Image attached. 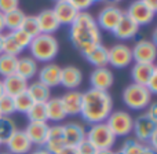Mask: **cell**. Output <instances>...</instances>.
Returning a JSON list of instances; mask_svg holds the SVG:
<instances>
[{
  "instance_id": "cell-1",
  "label": "cell",
  "mask_w": 157,
  "mask_h": 154,
  "mask_svg": "<svg viewBox=\"0 0 157 154\" xmlns=\"http://www.w3.org/2000/svg\"><path fill=\"white\" fill-rule=\"evenodd\" d=\"M102 30L99 29L95 17L88 11L77 14L69 25V40L80 54H84L94 46L102 43Z\"/></svg>"
},
{
  "instance_id": "cell-2",
  "label": "cell",
  "mask_w": 157,
  "mask_h": 154,
  "mask_svg": "<svg viewBox=\"0 0 157 154\" xmlns=\"http://www.w3.org/2000/svg\"><path fill=\"white\" fill-rule=\"evenodd\" d=\"M113 111V98L108 91L90 88L83 92V105L80 116L87 124L103 122Z\"/></svg>"
},
{
  "instance_id": "cell-3",
  "label": "cell",
  "mask_w": 157,
  "mask_h": 154,
  "mask_svg": "<svg viewBox=\"0 0 157 154\" xmlns=\"http://www.w3.org/2000/svg\"><path fill=\"white\" fill-rule=\"evenodd\" d=\"M28 50L30 52V57L37 63H48L59 52V41L54 35L40 33V35L32 37Z\"/></svg>"
},
{
  "instance_id": "cell-4",
  "label": "cell",
  "mask_w": 157,
  "mask_h": 154,
  "mask_svg": "<svg viewBox=\"0 0 157 154\" xmlns=\"http://www.w3.org/2000/svg\"><path fill=\"white\" fill-rule=\"evenodd\" d=\"M121 99L130 110H146L153 102V95L145 85L131 83L123 89Z\"/></svg>"
},
{
  "instance_id": "cell-5",
  "label": "cell",
  "mask_w": 157,
  "mask_h": 154,
  "mask_svg": "<svg viewBox=\"0 0 157 154\" xmlns=\"http://www.w3.org/2000/svg\"><path fill=\"white\" fill-rule=\"evenodd\" d=\"M86 139L91 142L97 150H112L117 138L103 121L90 125L88 130H86Z\"/></svg>"
},
{
  "instance_id": "cell-6",
  "label": "cell",
  "mask_w": 157,
  "mask_h": 154,
  "mask_svg": "<svg viewBox=\"0 0 157 154\" xmlns=\"http://www.w3.org/2000/svg\"><path fill=\"white\" fill-rule=\"evenodd\" d=\"M105 122L116 138H124L132 133L134 117L125 110H113Z\"/></svg>"
},
{
  "instance_id": "cell-7",
  "label": "cell",
  "mask_w": 157,
  "mask_h": 154,
  "mask_svg": "<svg viewBox=\"0 0 157 154\" xmlns=\"http://www.w3.org/2000/svg\"><path fill=\"white\" fill-rule=\"evenodd\" d=\"M123 15H124V11L120 7H117L116 4H106L102 10H99L95 21H97L101 30L112 33Z\"/></svg>"
},
{
  "instance_id": "cell-8",
  "label": "cell",
  "mask_w": 157,
  "mask_h": 154,
  "mask_svg": "<svg viewBox=\"0 0 157 154\" xmlns=\"http://www.w3.org/2000/svg\"><path fill=\"white\" fill-rule=\"evenodd\" d=\"M131 52L135 63H155L157 58V46L153 40L141 39L134 44Z\"/></svg>"
},
{
  "instance_id": "cell-9",
  "label": "cell",
  "mask_w": 157,
  "mask_h": 154,
  "mask_svg": "<svg viewBox=\"0 0 157 154\" xmlns=\"http://www.w3.org/2000/svg\"><path fill=\"white\" fill-rule=\"evenodd\" d=\"M108 61L109 65L116 69H124L131 66V63L134 62L131 47L124 43L113 44L110 48H108Z\"/></svg>"
},
{
  "instance_id": "cell-10",
  "label": "cell",
  "mask_w": 157,
  "mask_h": 154,
  "mask_svg": "<svg viewBox=\"0 0 157 154\" xmlns=\"http://www.w3.org/2000/svg\"><path fill=\"white\" fill-rule=\"evenodd\" d=\"M157 131V121L150 118L146 113L139 114L136 118H134V127H132V133L138 142L144 145H147V141L150 136Z\"/></svg>"
},
{
  "instance_id": "cell-11",
  "label": "cell",
  "mask_w": 157,
  "mask_h": 154,
  "mask_svg": "<svg viewBox=\"0 0 157 154\" xmlns=\"http://www.w3.org/2000/svg\"><path fill=\"white\" fill-rule=\"evenodd\" d=\"M124 14L127 17H130L138 26H145V25L152 24L156 17L155 11L150 10L141 0H134V2H131L130 6L127 7V10L124 11Z\"/></svg>"
},
{
  "instance_id": "cell-12",
  "label": "cell",
  "mask_w": 157,
  "mask_h": 154,
  "mask_svg": "<svg viewBox=\"0 0 157 154\" xmlns=\"http://www.w3.org/2000/svg\"><path fill=\"white\" fill-rule=\"evenodd\" d=\"M90 85L91 88L98 91H109L112 85L114 84V74L108 66L105 68H95L90 73Z\"/></svg>"
},
{
  "instance_id": "cell-13",
  "label": "cell",
  "mask_w": 157,
  "mask_h": 154,
  "mask_svg": "<svg viewBox=\"0 0 157 154\" xmlns=\"http://www.w3.org/2000/svg\"><path fill=\"white\" fill-rule=\"evenodd\" d=\"M66 146L65 143V136H63V128L62 124H54L48 127V132H47V138L44 142L43 147L51 154H57L58 152Z\"/></svg>"
},
{
  "instance_id": "cell-14",
  "label": "cell",
  "mask_w": 157,
  "mask_h": 154,
  "mask_svg": "<svg viewBox=\"0 0 157 154\" xmlns=\"http://www.w3.org/2000/svg\"><path fill=\"white\" fill-rule=\"evenodd\" d=\"M4 145L10 154H29L33 150V145L24 130H17Z\"/></svg>"
},
{
  "instance_id": "cell-15",
  "label": "cell",
  "mask_w": 157,
  "mask_h": 154,
  "mask_svg": "<svg viewBox=\"0 0 157 154\" xmlns=\"http://www.w3.org/2000/svg\"><path fill=\"white\" fill-rule=\"evenodd\" d=\"M61 66L57 63H44L37 72L39 81L46 84L48 88H55V87L61 85Z\"/></svg>"
},
{
  "instance_id": "cell-16",
  "label": "cell",
  "mask_w": 157,
  "mask_h": 154,
  "mask_svg": "<svg viewBox=\"0 0 157 154\" xmlns=\"http://www.w3.org/2000/svg\"><path fill=\"white\" fill-rule=\"evenodd\" d=\"M51 10H52V13H54L55 18L58 19L61 26H62V25L69 26V25L75 21V18H76L78 14V11L68 0H58V2H55L54 7H52Z\"/></svg>"
},
{
  "instance_id": "cell-17",
  "label": "cell",
  "mask_w": 157,
  "mask_h": 154,
  "mask_svg": "<svg viewBox=\"0 0 157 154\" xmlns=\"http://www.w3.org/2000/svg\"><path fill=\"white\" fill-rule=\"evenodd\" d=\"M63 128V136H65L66 146L76 147L78 143L86 139V128L83 124L76 121H69L62 124Z\"/></svg>"
},
{
  "instance_id": "cell-18",
  "label": "cell",
  "mask_w": 157,
  "mask_h": 154,
  "mask_svg": "<svg viewBox=\"0 0 157 154\" xmlns=\"http://www.w3.org/2000/svg\"><path fill=\"white\" fill-rule=\"evenodd\" d=\"M139 28L141 26H138L130 17H127L124 14V15L121 17V19H120V22L117 24V26L113 29L112 35L121 41L131 40V39H134L136 35H138Z\"/></svg>"
},
{
  "instance_id": "cell-19",
  "label": "cell",
  "mask_w": 157,
  "mask_h": 154,
  "mask_svg": "<svg viewBox=\"0 0 157 154\" xmlns=\"http://www.w3.org/2000/svg\"><path fill=\"white\" fill-rule=\"evenodd\" d=\"M83 83V72L73 65L63 66L61 69V85L66 88L68 91L71 89H77Z\"/></svg>"
},
{
  "instance_id": "cell-20",
  "label": "cell",
  "mask_w": 157,
  "mask_h": 154,
  "mask_svg": "<svg viewBox=\"0 0 157 154\" xmlns=\"http://www.w3.org/2000/svg\"><path fill=\"white\" fill-rule=\"evenodd\" d=\"M48 127L50 125L47 122H28L24 132L26 133L28 139L33 146L43 147L47 138V132H48Z\"/></svg>"
},
{
  "instance_id": "cell-21",
  "label": "cell",
  "mask_w": 157,
  "mask_h": 154,
  "mask_svg": "<svg viewBox=\"0 0 157 154\" xmlns=\"http://www.w3.org/2000/svg\"><path fill=\"white\" fill-rule=\"evenodd\" d=\"M59 99L68 116L80 114L81 105H83V92L77 91V89H71V91H66L62 96H59Z\"/></svg>"
},
{
  "instance_id": "cell-22",
  "label": "cell",
  "mask_w": 157,
  "mask_h": 154,
  "mask_svg": "<svg viewBox=\"0 0 157 154\" xmlns=\"http://www.w3.org/2000/svg\"><path fill=\"white\" fill-rule=\"evenodd\" d=\"M157 73V68L155 63H134L131 68V78L132 83L139 85H147L149 80L153 74Z\"/></svg>"
},
{
  "instance_id": "cell-23",
  "label": "cell",
  "mask_w": 157,
  "mask_h": 154,
  "mask_svg": "<svg viewBox=\"0 0 157 154\" xmlns=\"http://www.w3.org/2000/svg\"><path fill=\"white\" fill-rule=\"evenodd\" d=\"M39 72V63L33 59L30 55H24V57H18L17 59V69L15 74L21 76L25 80H32L33 77L37 76Z\"/></svg>"
},
{
  "instance_id": "cell-24",
  "label": "cell",
  "mask_w": 157,
  "mask_h": 154,
  "mask_svg": "<svg viewBox=\"0 0 157 154\" xmlns=\"http://www.w3.org/2000/svg\"><path fill=\"white\" fill-rule=\"evenodd\" d=\"M2 81H3L4 94L11 98L17 96V95L22 94V92H26L28 84H29L28 80H25V78H22L21 76H18V74H15V73L2 78Z\"/></svg>"
},
{
  "instance_id": "cell-25",
  "label": "cell",
  "mask_w": 157,
  "mask_h": 154,
  "mask_svg": "<svg viewBox=\"0 0 157 154\" xmlns=\"http://www.w3.org/2000/svg\"><path fill=\"white\" fill-rule=\"evenodd\" d=\"M88 63H91L95 68H105L109 65L108 61V47H105L102 43L94 46L92 48H90L88 51H86L84 54H81Z\"/></svg>"
},
{
  "instance_id": "cell-26",
  "label": "cell",
  "mask_w": 157,
  "mask_h": 154,
  "mask_svg": "<svg viewBox=\"0 0 157 154\" xmlns=\"http://www.w3.org/2000/svg\"><path fill=\"white\" fill-rule=\"evenodd\" d=\"M39 22V28H40V33H47V35H54L58 29L61 28L58 19L55 18L54 13L51 8H46L41 10L40 13L36 15Z\"/></svg>"
},
{
  "instance_id": "cell-27",
  "label": "cell",
  "mask_w": 157,
  "mask_h": 154,
  "mask_svg": "<svg viewBox=\"0 0 157 154\" xmlns=\"http://www.w3.org/2000/svg\"><path fill=\"white\" fill-rule=\"evenodd\" d=\"M46 110L47 121H52L54 124H59L61 121H63L68 117L59 98H50L46 102Z\"/></svg>"
},
{
  "instance_id": "cell-28",
  "label": "cell",
  "mask_w": 157,
  "mask_h": 154,
  "mask_svg": "<svg viewBox=\"0 0 157 154\" xmlns=\"http://www.w3.org/2000/svg\"><path fill=\"white\" fill-rule=\"evenodd\" d=\"M26 92L30 95L35 103H46L51 98V88H48L46 84H43L39 80L28 84Z\"/></svg>"
},
{
  "instance_id": "cell-29",
  "label": "cell",
  "mask_w": 157,
  "mask_h": 154,
  "mask_svg": "<svg viewBox=\"0 0 157 154\" xmlns=\"http://www.w3.org/2000/svg\"><path fill=\"white\" fill-rule=\"evenodd\" d=\"M25 11L21 8H15L13 11H8L4 14V28L8 32H14V30L19 29L22 25V21L25 18Z\"/></svg>"
},
{
  "instance_id": "cell-30",
  "label": "cell",
  "mask_w": 157,
  "mask_h": 154,
  "mask_svg": "<svg viewBox=\"0 0 157 154\" xmlns=\"http://www.w3.org/2000/svg\"><path fill=\"white\" fill-rule=\"evenodd\" d=\"M24 52L22 47L18 44L15 37L13 36L11 32L3 33V54H8L13 57H18Z\"/></svg>"
},
{
  "instance_id": "cell-31",
  "label": "cell",
  "mask_w": 157,
  "mask_h": 154,
  "mask_svg": "<svg viewBox=\"0 0 157 154\" xmlns=\"http://www.w3.org/2000/svg\"><path fill=\"white\" fill-rule=\"evenodd\" d=\"M17 59L18 57H13L8 54H0V76L3 78L15 73Z\"/></svg>"
},
{
  "instance_id": "cell-32",
  "label": "cell",
  "mask_w": 157,
  "mask_h": 154,
  "mask_svg": "<svg viewBox=\"0 0 157 154\" xmlns=\"http://www.w3.org/2000/svg\"><path fill=\"white\" fill-rule=\"evenodd\" d=\"M17 130L18 128L11 117H0V143L4 145Z\"/></svg>"
},
{
  "instance_id": "cell-33",
  "label": "cell",
  "mask_w": 157,
  "mask_h": 154,
  "mask_svg": "<svg viewBox=\"0 0 157 154\" xmlns=\"http://www.w3.org/2000/svg\"><path fill=\"white\" fill-rule=\"evenodd\" d=\"M13 99H14L15 113H21V114H25V116H26V113L30 110V107H32L33 103H35L28 92H22V94L14 96Z\"/></svg>"
},
{
  "instance_id": "cell-34",
  "label": "cell",
  "mask_w": 157,
  "mask_h": 154,
  "mask_svg": "<svg viewBox=\"0 0 157 154\" xmlns=\"http://www.w3.org/2000/svg\"><path fill=\"white\" fill-rule=\"evenodd\" d=\"M29 122H47L46 103H33L30 110L26 113Z\"/></svg>"
},
{
  "instance_id": "cell-35",
  "label": "cell",
  "mask_w": 157,
  "mask_h": 154,
  "mask_svg": "<svg viewBox=\"0 0 157 154\" xmlns=\"http://www.w3.org/2000/svg\"><path fill=\"white\" fill-rule=\"evenodd\" d=\"M19 29L26 32L30 37H35V36L40 35V28H39V22H37L36 15H25Z\"/></svg>"
},
{
  "instance_id": "cell-36",
  "label": "cell",
  "mask_w": 157,
  "mask_h": 154,
  "mask_svg": "<svg viewBox=\"0 0 157 154\" xmlns=\"http://www.w3.org/2000/svg\"><path fill=\"white\" fill-rule=\"evenodd\" d=\"M145 145L138 142L136 139H125L120 147L119 154H141Z\"/></svg>"
},
{
  "instance_id": "cell-37",
  "label": "cell",
  "mask_w": 157,
  "mask_h": 154,
  "mask_svg": "<svg viewBox=\"0 0 157 154\" xmlns=\"http://www.w3.org/2000/svg\"><path fill=\"white\" fill-rule=\"evenodd\" d=\"M14 113H15L14 99L4 94L0 98V114H2L3 117H11Z\"/></svg>"
},
{
  "instance_id": "cell-38",
  "label": "cell",
  "mask_w": 157,
  "mask_h": 154,
  "mask_svg": "<svg viewBox=\"0 0 157 154\" xmlns=\"http://www.w3.org/2000/svg\"><path fill=\"white\" fill-rule=\"evenodd\" d=\"M11 33H13V36L15 37V40L18 41V44L22 47V50L25 51V50L29 47L30 41H32V37H30L26 32H24L22 29H17V30H14V32H11Z\"/></svg>"
},
{
  "instance_id": "cell-39",
  "label": "cell",
  "mask_w": 157,
  "mask_h": 154,
  "mask_svg": "<svg viewBox=\"0 0 157 154\" xmlns=\"http://www.w3.org/2000/svg\"><path fill=\"white\" fill-rule=\"evenodd\" d=\"M76 149H77L78 154H95L97 153L95 146L90 141H87V139H84L81 143H78L76 146Z\"/></svg>"
},
{
  "instance_id": "cell-40",
  "label": "cell",
  "mask_w": 157,
  "mask_h": 154,
  "mask_svg": "<svg viewBox=\"0 0 157 154\" xmlns=\"http://www.w3.org/2000/svg\"><path fill=\"white\" fill-rule=\"evenodd\" d=\"M15 8H19V0H0V13L6 14Z\"/></svg>"
},
{
  "instance_id": "cell-41",
  "label": "cell",
  "mask_w": 157,
  "mask_h": 154,
  "mask_svg": "<svg viewBox=\"0 0 157 154\" xmlns=\"http://www.w3.org/2000/svg\"><path fill=\"white\" fill-rule=\"evenodd\" d=\"M68 2L76 8L78 13H81V11H88L90 7L92 6L90 0H68Z\"/></svg>"
},
{
  "instance_id": "cell-42",
  "label": "cell",
  "mask_w": 157,
  "mask_h": 154,
  "mask_svg": "<svg viewBox=\"0 0 157 154\" xmlns=\"http://www.w3.org/2000/svg\"><path fill=\"white\" fill-rule=\"evenodd\" d=\"M145 113H146L150 118H153L155 121H157V105H156V102L150 103V105L146 107V111H145Z\"/></svg>"
},
{
  "instance_id": "cell-43",
  "label": "cell",
  "mask_w": 157,
  "mask_h": 154,
  "mask_svg": "<svg viewBox=\"0 0 157 154\" xmlns=\"http://www.w3.org/2000/svg\"><path fill=\"white\" fill-rule=\"evenodd\" d=\"M146 88L149 89L150 92H152V95L157 94V73H156V74H153V76H152V78H150L149 83H147Z\"/></svg>"
},
{
  "instance_id": "cell-44",
  "label": "cell",
  "mask_w": 157,
  "mask_h": 154,
  "mask_svg": "<svg viewBox=\"0 0 157 154\" xmlns=\"http://www.w3.org/2000/svg\"><path fill=\"white\" fill-rule=\"evenodd\" d=\"M57 154H78L76 147H72V146H65L61 152H58Z\"/></svg>"
},
{
  "instance_id": "cell-45",
  "label": "cell",
  "mask_w": 157,
  "mask_h": 154,
  "mask_svg": "<svg viewBox=\"0 0 157 154\" xmlns=\"http://www.w3.org/2000/svg\"><path fill=\"white\" fill-rule=\"evenodd\" d=\"M144 4H146L147 7L150 8V10H153L156 13L157 11V0H141Z\"/></svg>"
},
{
  "instance_id": "cell-46",
  "label": "cell",
  "mask_w": 157,
  "mask_h": 154,
  "mask_svg": "<svg viewBox=\"0 0 157 154\" xmlns=\"http://www.w3.org/2000/svg\"><path fill=\"white\" fill-rule=\"evenodd\" d=\"M29 154H51V153H48L44 147H36V149L32 150Z\"/></svg>"
},
{
  "instance_id": "cell-47",
  "label": "cell",
  "mask_w": 157,
  "mask_h": 154,
  "mask_svg": "<svg viewBox=\"0 0 157 154\" xmlns=\"http://www.w3.org/2000/svg\"><path fill=\"white\" fill-rule=\"evenodd\" d=\"M141 154H156V150H153L152 147H149L147 145H145V147H144V150H142Z\"/></svg>"
},
{
  "instance_id": "cell-48",
  "label": "cell",
  "mask_w": 157,
  "mask_h": 154,
  "mask_svg": "<svg viewBox=\"0 0 157 154\" xmlns=\"http://www.w3.org/2000/svg\"><path fill=\"white\" fill-rule=\"evenodd\" d=\"M6 30L4 28V14L0 13V33H3Z\"/></svg>"
},
{
  "instance_id": "cell-49",
  "label": "cell",
  "mask_w": 157,
  "mask_h": 154,
  "mask_svg": "<svg viewBox=\"0 0 157 154\" xmlns=\"http://www.w3.org/2000/svg\"><path fill=\"white\" fill-rule=\"evenodd\" d=\"M95 154H114L113 150H97Z\"/></svg>"
},
{
  "instance_id": "cell-50",
  "label": "cell",
  "mask_w": 157,
  "mask_h": 154,
  "mask_svg": "<svg viewBox=\"0 0 157 154\" xmlns=\"http://www.w3.org/2000/svg\"><path fill=\"white\" fill-rule=\"evenodd\" d=\"M4 95V88H3V81H2V78H0V98Z\"/></svg>"
},
{
  "instance_id": "cell-51",
  "label": "cell",
  "mask_w": 157,
  "mask_h": 154,
  "mask_svg": "<svg viewBox=\"0 0 157 154\" xmlns=\"http://www.w3.org/2000/svg\"><path fill=\"white\" fill-rule=\"evenodd\" d=\"M0 54H3V33H0Z\"/></svg>"
},
{
  "instance_id": "cell-52",
  "label": "cell",
  "mask_w": 157,
  "mask_h": 154,
  "mask_svg": "<svg viewBox=\"0 0 157 154\" xmlns=\"http://www.w3.org/2000/svg\"><path fill=\"white\" fill-rule=\"evenodd\" d=\"M106 2H109V4H114V3H119L121 0H106Z\"/></svg>"
},
{
  "instance_id": "cell-53",
  "label": "cell",
  "mask_w": 157,
  "mask_h": 154,
  "mask_svg": "<svg viewBox=\"0 0 157 154\" xmlns=\"http://www.w3.org/2000/svg\"><path fill=\"white\" fill-rule=\"evenodd\" d=\"M91 2V4H94V3H101V2H103V0H90Z\"/></svg>"
},
{
  "instance_id": "cell-54",
  "label": "cell",
  "mask_w": 157,
  "mask_h": 154,
  "mask_svg": "<svg viewBox=\"0 0 157 154\" xmlns=\"http://www.w3.org/2000/svg\"><path fill=\"white\" fill-rule=\"evenodd\" d=\"M0 154H10V153H8V152H7V153H0Z\"/></svg>"
},
{
  "instance_id": "cell-55",
  "label": "cell",
  "mask_w": 157,
  "mask_h": 154,
  "mask_svg": "<svg viewBox=\"0 0 157 154\" xmlns=\"http://www.w3.org/2000/svg\"><path fill=\"white\" fill-rule=\"evenodd\" d=\"M114 154H119V153H114Z\"/></svg>"
},
{
  "instance_id": "cell-56",
  "label": "cell",
  "mask_w": 157,
  "mask_h": 154,
  "mask_svg": "<svg viewBox=\"0 0 157 154\" xmlns=\"http://www.w3.org/2000/svg\"><path fill=\"white\" fill-rule=\"evenodd\" d=\"M0 117H2V114H0Z\"/></svg>"
},
{
  "instance_id": "cell-57",
  "label": "cell",
  "mask_w": 157,
  "mask_h": 154,
  "mask_svg": "<svg viewBox=\"0 0 157 154\" xmlns=\"http://www.w3.org/2000/svg\"><path fill=\"white\" fill-rule=\"evenodd\" d=\"M55 2H58V0H55Z\"/></svg>"
},
{
  "instance_id": "cell-58",
  "label": "cell",
  "mask_w": 157,
  "mask_h": 154,
  "mask_svg": "<svg viewBox=\"0 0 157 154\" xmlns=\"http://www.w3.org/2000/svg\"><path fill=\"white\" fill-rule=\"evenodd\" d=\"M0 145H2V143H0Z\"/></svg>"
}]
</instances>
